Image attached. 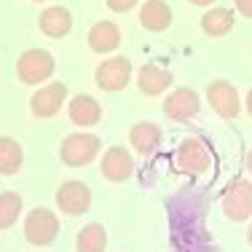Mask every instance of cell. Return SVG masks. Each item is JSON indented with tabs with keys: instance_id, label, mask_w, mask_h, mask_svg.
I'll return each mask as SVG.
<instances>
[{
	"instance_id": "obj_1",
	"label": "cell",
	"mask_w": 252,
	"mask_h": 252,
	"mask_svg": "<svg viewBox=\"0 0 252 252\" xmlns=\"http://www.w3.org/2000/svg\"><path fill=\"white\" fill-rule=\"evenodd\" d=\"M99 137L97 134H89V131H75V134H67L62 140V148H59V158H62V164L73 166H89L94 158L99 156Z\"/></svg>"
},
{
	"instance_id": "obj_2",
	"label": "cell",
	"mask_w": 252,
	"mask_h": 252,
	"mask_svg": "<svg viewBox=\"0 0 252 252\" xmlns=\"http://www.w3.org/2000/svg\"><path fill=\"white\" fill-rule=\"evenodd\" d=\"M59 236V218L46 207H35L25 218V239L35 247H46Z\"/></svg>"
},
{
	"instance_id": "obj_3",
	"label": "cell",
	"mask_w": 252,
	"mask_h": 252,
	"mask_svg": "<svg viewBox=\"0 0 252 252\" xmlns=\"http://www.w3.org/2000/svg\"><path fill=\"white\" fill-rule=\"evenodd\" d=\"M54 70H57V62H54V57L43 49H30V51L22 54L19 62H16V75H19V81L30 83V86L49 81L54 75Z\"/></svg>"
},
{
	"instance_id": "obj_4",
	"label": "cell",
	"mask_w": 252,
	"mask_h": 252,
	"mask_svg": "<svg viewBox=\"0 0 252 252\" xmlns=\"http://www.w3.org/2000/svg\"><path fill=\"white\" fill-rule=\"evenodd\" d=\"M223 212L233 223H244L252 218V183L233 180V185L223 193Z\"/></svg>"
},
{
	"instance_id": "obj_5",
	"label": "cell",
	"mask_w": 252,
	"mask_h": 252,
	"mask_svg": "<svg viewBox=\"0 0 252 252\" xmlns=\"http://www.w3.org/2000/svg\"><path fill=\"white\" fill-rule=\"evenodd\" d=\"M129 78H131V62L126 57L105 59L94 70V83L102 92H121V89H126Z\"/></svg>"
},
{
	"instance_id": "obj_6",
	"label": "cell",
	"mask_w": 252,
	"mask_h": 252,
	"mask_svg": "<svg viewBox=\"0 0 252 252\" xmlns=\"http://www.w3.org/2000/svg\"><path fill=\"white\" fill-rule=\"evenodd\" d=\"M57 207L62 209L64 215H70V218L89 212V207H92V190H89V185L81 183V180H67V183H62L57 190Z\"/></svg>"
},
{
	"instance_id": "obj_7",
	"label": "cell",
	"mask_w": 252,
	"mask_h": 252,
	"mask_svg": "<svg viewBox=\"0 0 252 252\" xmlns=\"http://www.w3.org/2000/svg\"><path fill=\"white\" fill-rule=\"evenodd\" d=\"M64 99H67V86H64L62 81L49 83V86H40L38 92L32 94L30 110H32V116H38V118H51V116H57V113L62 110Z\"/></svg>"
},
{
	"instance_id": "obj_8",
	"label": "cell",
	"mask_w": 252,
	"mask_h": 252,
	"mask_svg": "<svg viewBox=\"0 0 252 252\" xmlns=\"http://www.w3.org/2000/svg\"><path fill=\"white\" fill-rule=\"evenodd\" d=\"M207 102L212 105V110L220 118H236L242 110V102H239V92L233 89V83L228 81H215L207 86Z\"/></svg>"
},
{
	"instance_id": "obj_9",
	"label": "cell",
	"mask_w": 252,
	"mask_h": 252,
	"mask_svg": "<svg viewBox=\"0 0 252 252\" xmlns=\"http://www.w3.org/2000/svg\"><path fill=\"white\" fill-rule=\"evenodd\" d=\"M102 177L110 180V183H124V180L131 177V172H134V158H131V153L126 151L124 145H113L107 148L105 156H102Z\"/></svg>"
},
{
	"instance_id": "obj_10",
	"label": "cell",
	"mask_w": 252,
	"mask_h": 252,
	"mask_svg": "<svg viewBox=\"0 0 252 252\" xmlns=\"http://www.w3.org/2000/svg\"><path fill=\"white\" fill-rule=\"evenodd\" d=\"M209 151L201 140L196 137H188L183 140V145L177 148V166L183 172H190V175H201V172L209 169Z\"/></svg>"
},
{
	"instance_id": "obj_11",
	"label": "cell",
	"mask_w": 252,
	"mask_h": 252,
	"mask_svg": "<svg viewBox=\"0 0 252 252\" xmlns=\"http://www.w3.org/2000/svg\"><path fill=\"white\" fill-rule=\"evenodd\" d=\"M199 107H201V99L193 89H175L164 99V113L172 121H190L199 113Z\"/></svg>"
},
{
	"instance_id": "obj_12",
	"label": "cell",
	"mask_w": 252,
	"mask_h": 252,
	"mask_svg": "<svg viewBox=\"0 0 252 252\" xmlns=\"http://www.w3.org/2000/svg\"><path fill=\"white\" fill-rule=\"evenodd\" d=\"M172 73L164 67H158V64H142L140 73H137V86H140L142 94H148V97H158V94H164L166 89L172 86Z\"/></svg>"
},
{
	"instance_id": "obj_13",
	"label": "cell",
	"mask_w": 252,
	"mask_h": 252,
	"mask_svg": "<svg viewBox=\"0 0 252 252\" xmlns=\"http://www.w3.org/2000/svg\"><path fill=\"white\" fill-rule=\"evenodd\" d=\"M67 116L75 126H94L102 121V105L89 94H78V97L70 99Z\"/></svg>"
},
{
	"instance_id": "obj_14",
	"label": "cell",
	"mask_w": 252,
	"mask_h": 252,
	"mask_svg": "<svg viewBox=\"0 0 252 252\" xmlns=\"http://www.w3.org/2000/svg\"><path fill=\"white\" fill-rule=\"evenodd\" d=\"M40 30H43L49 38H64V35L73 30V14H70L64 5H51L40 14Z\"/></svg>"
},
{
	"instance_id": "obj_15",
	"label": "cell",
	"mask_w": 252,
	"mask_h": 252,
	"mask_svg": "<svg viewBox=\"0 0 252 252\" xmlns=\"http://www.w3.org/2000/svg\"><path fill=\"white\" fill-rule=\"evenodd\" d=\"M118 43H121V30H118L113 22H97L92 30H89V49L97 54H107L116 51Z\"/></svg>"
},
{
	"instance_id": "obj_16",
	"label": "cell",
	"mask_w": 252,
	"mask_h": 252,
	"mask_svg": "<svg viewBox=\"0 0 252 252\" xmlns=\"http://www.w3.org/2000/svg\"><path fill=\"white\" fill-rule=\"evenodd\" d=\"M140 25L151 32H161L172 25V8L164 0H148L140 11Z\"/></svg>"
},
{
	"instance_id": "obj_17",
	"label": "cell",
	"mask_w": 252,
	"mask_h": 252,
	"mask_svg": "<svg viewBox=\"0 0 252 252\" xmlns=\"http://www.w3.org/2000/svg\"><path fill=\"white\" fill-rule=\"evenodd\" d=\"M129 142H131V148H134L137 153L148 156V153H153L156 148H158V142H161V129H158L156 124H151V121H140V124L131 126Z\"/></svg>"
},
{
	"instance_id": "obj_18",
	"label": "cell",
	"mask_w": 252,
	"mask_h": 252,
	"mask_svg": "<svg viewBox=\"0 0 252 252\" xmlns=\"http://www.w3.org/2000/svg\"><path fill=\"white\" fill-rule=\"evenodd\" d=\"M25 164V151L16 140L0 137V175H16Z\"/></svg>"
},
{
	"instance_id": "obj_19",
	"label": "cell",
	"mask_w": 252,
	"mask_h": 252,
	"mask_svg": "<svg viewBox=\"0 0 252 252\" xmlns=\"http://www.w3.org/2000/svg\"><path fill=\"white\" fill-rule=\"evenodd\" d=\"M105 247H107V233L99 223H89L78 231L75 239L78 252H105Z\"/></svg>"
},
{
	"instance_id": "obj_20",
	"label": "cell",
	"mask_w": 252,
	"mask_h": 252,
	"mask_svg": "<svg viewBox=\"0 0 252 252\" xmlns=\"http://www.w3.org/2000/svg\"><path fill=\"white\" fill-rule=\"evenodd\" d=\"M231 27H233V11H228V8H209L201 16V30L207 35H212V38L231 32Z\"/></svg>"
},
{
	"instance_id": "obj_21",
	"label": "cell",
	"mask_w": 252,
	"mask_h": 252,
	"mask_svg": "<svg viewBox=\"0 0 252 252\" xmlns=\"http://www.w3.org/2000/svg\"><path fill=\"white\" fill-rule=\"evenodd\" d=\"M22 196L14 193V190H5V193H0V231H5V228H11L19 220V212H22Z\"/></svg>"
},
{
	"instance_id": "obj_22",
	"label": "cell",
	"mask_w": 252,
	"mask_h": 252,
	"mask_svg": "<svg viewBox=\"0 0 252 252\" xmlns=\"http://www.w3.org/2000/svg\"><path fill=\"white\" fill-rule=\"evenodd\" d=\"M140 0H107V8L116 11V14H124V11H131Z\"/></svg>"
},
{
	"instance_id": "obj_23",
	"label": "cell",
	"mask_w": 252,
	"mask_h": 252,
	"mask_svg": "<svg viewBox=\"0 0 252 252\" xmlns=\"http://www.w3.org/2000/svg\"><path fill=\"white\" fill-rule=\"evenodd\" d=\"M236 8L242 16H247V19H252V0H236Z\"/></svg>"
},
{
	"instance_id": "obj_24",
	"label": "cell",
	"mask_w": 252,
	"mask_h": 252,
	"mask_svg": "<svg viewBox=\"0 0 252 252\" xmlns=\"http://www.w3.org/2000/svg\"><path fill=\"white\" fill-rule=\"evenodd\" d=\"M190 3H193V5H212L215 0H190Z\"/></svg>"
},
{
	"instance_id": "obj_25",
	"label": "cell",
	"mask_w": 252,
	"mask_h": 252,
	"mask_svg": "<svg viewBox=\"0 0 252 252\" xmlns=\"http://www.w3.org/2000/svg\"><path fill=\"white\" fill-rule=\"evenodd\" d=\"M247 110H250V116H252V92L247 94Z\"/></svg>"
},
{
	"instance_id": "obj_26",
	"label": "cell",
	"mask_w": 252,
	"mask_h": 252,
	"mask_svg": "<svg viewBox=\"0 0 252 252\" xmlns=\"http://www.w3.org/2000/svg\"><path fill=\"white\" fill-rule=\"evenodd\" d=\"M247 169H250V172H252V151H250V153H247Z\"/></svg>"
},
{
	"instance_id": "obj_27",
	"label": "cell",
	"mask_w": 252,
	"mask_h": 252,
	"mask_svg": "<svg viewBox=\"0 0 252 252\" xmlns=\"http://www.w3.org/2000/svg\"><path fill=\"white\" fill-rule=\"evenodd\" d=\"M247 242H250V247H252V223H250V231H247Z\"/></svg>"
},
{
	"instance_id": "obj_28",
	"label": "cell",
	"mask_w": 252,
	"mask_h": 252,
	"mask_svg": "<svg viewBox=\"0 0 252 252\" xmlns=\"http://www.w3.org/2000/svg\"><path fill=\"white\" fill-rule=\"evenodd\" d=\"M40 3H43V0H40Z\"/></svg>"
}]
</instances>
